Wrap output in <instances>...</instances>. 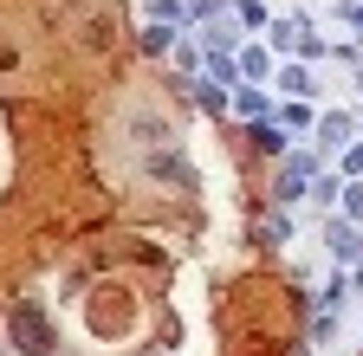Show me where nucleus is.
I'll return each mask as SVG.
<instances>
[{"label": "nucleus", "instance_id": "nucleus-4", "mask_svg": "<svg viewBox=\"0 0 363 356\" xmlns=\"http://www.w3.org/2000/svg\"><path fill=\"white\" fill-rule=\"evenodd\" d=\"M318 137H325L331 149H337V143H350V117H325V123H318Z\"/></svg>", "mask_w": 363, "mask_h": 356}, {"label": "nucleus", "instance_id": "nucleus-5", "mask_svg": "<svg viewBox=\"0 0 363 356\" xmlns=\"http://www.w3.org/2000/svg\"><path fill=\"white\" fill-rule=\"evenodd\" d=\"M143 52H169V26H162V20L143 33Z\"/></svg>", "mask_w": 363, "mask_h": 356}, {"label": "nucleus", "instance_id": "nucleus-6", "mask_svg": "<svg viewBox=\"0 0 363 356\" xmlns=\"http://www.w3.org/2000/svg\"><path fill=\"white\" fill-rule=\"evenodd\" d=\"M344 214H363V188H344Z\"/></svg>", "mask_w": 363, "mask_h": 356}, {"label": "nucleus", "instance_id": "nucleus-3", "mask_svg": "<svg viewBox=\"0 0 363 356\" xmlns=\"http://www.w3.org/2000/svg\"><path fill=\"white\" fill-rule=\"evenodd\" d=\"M130 137H143V143H169V123H162V117H130Z\"/></svg>", "mask_w": 363, "mask_h": 356}, {"label": "nucleus", "instance_id": "nucleus-1", "mask_svg": "<svg viewBox=\"0 0 363 356\" xmlns=\"http://www.w3.org/2000/svg\"><path fill=\"white\" fill-rule=\"evenodd\" d=\"M7 337H13L26 356H52V350H59L52 324H45V311H39V304H26V298L13 304V318H7Z\"/></svg>", "mask_w": 363, "mask_h": 356}, {"label": "nucleus", "instance_id": "nucleus-2", "mask_svg": "<svg viewBox=\"0 0 363 356\" xmlns=\"http://www.w3.org/2000/svg\"><path fill=\"white\" fill-rule=\"evenodd\" d=\"M143 168H150V182H162V188H189V182H195V175H189V162H182V156H169V149H156Z\"/></svg>", "mask_w": 363, "mask_h": 356}, {"label": "nucleus", "instance_id": "nucleus-7", "mask_svg": "<svg viewBox=\"0 0 363 356\" xmlns=\"http://www.w3.org/2000/svg\"><path fill=\"white\" fill-rule=\"evenodd\" d=\"M344 168H350V175L363 168V143H357V149H344Z\"/></svg>", "mask_w": 363, "mask_h": 356}]
</instances>
